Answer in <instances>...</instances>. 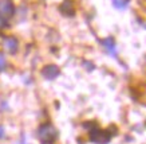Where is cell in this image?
I'll return each instance as SVG.
<instances>
[{
	"label": "cell",
	"mask_w": 146,
	"mask_h": 144,
	"mask_svg": "<svg viewBox=\"0 0 146 144\" xmlns=\"http://www.w3.org/2000/svg\"><path fill=\"white\" fill-rule=\"evenodd\" d=\"M58 137V131L56 128L50 124V123H46V124H42L38 129V139L42 144H52Z\"/></svg>",
	"instance_id": "cell-1"
},
{
	"label": "cell",
	"mask_w": 146,
	"mask_h": 144,
	"mask_svg": "<svg viewBox=\"0 0 146 144\" xmlns=\"http://www.w3.org/2000/svg\"><path fill=\"white\" fill-rule=\"evenodd\" d=\"M111 139V135L107 131H102L98 128H94L90 132V140L95 144H107Z\"/></svg>",
	"instance_id": "cell-2"
},
{
	"label": "cell",
	"mask_w": 146,
	"mask_h": 144,
	"mask_svg": "<svg viewBox=\"0 0 146 144\" xmlns=\"http://www.w3.org/2000/svg\"><path fill=\"white\" fill-rule=\"evenodd\" d=\"M13 4L11 0H0V18L9 19L13 15Z\"/></svg>",
	"instance_id": "cell-3"
},
{
	"label": "cell",
	"mask_w": 146,
	"mask_h": 144,
	"mask_svg": "<svg viewBox=\"0 0 146 144\" xmlns=\"http://www.w3.org/2000/svg\"><path fill=\"white\" fill-rule=\"evenodd\" d=\"M60 73V69L58 68L56 65H46L44 68L42 69V76L44 77L46 80H55Z\"/></svg>",
	"instance_id": "cell-4"
},
{
	"label": "cell",
	"mask_w": 146,
	"mask_h": 144,
	"mask_svg": "<svg viewBox=\"0 0 146 144\" xmlns=\"http://www.w3.org/2000/svg\"><path fill=\"white\" fill-rule=\"evenodd\" d=\"M4 49L5 51H8L9 54H15L18 51V47H19V42L15 36H7L4 39Z\"/></svg>",
	"instance_id": "cell-5"
},
{
	"label": "cell",
	"mask_w": 146,
	"mask_h": 144,
	"mask_svg": "<svg viewBox=\"0 0 146 144\" xmlns=\"http://www.w3.org/2000/svg\"><path fill=\"white\" fill-rule=\"evenodd\" d=\"M59 9H60V12H62L63 15H66V16H72V15L75 14V8H74V4H72L71 0H64L62 4H60Z\"/></svg>",
	"instance_id": "cell-6"
},
{
	"label": "cell",
	"mask_w": 146,
	"mask_h": 144,
	"mask_svg": "<svg viewBox=\"0 0 146 144\" xmlns=\"http://www.w3.org/2000/svg\"><path fill=\"white\" fill-rule=\"evenodd\" d=\"M102 46L106 49V51L111 57H117V47H115V42L113 38H106L102 41Z\"/></svg>",
	"instance_id": "cell-7"
},
{
	"label": "cell",
	"mask_w": 146,
	"mask_h": 144,
	"mask_svg": "<svg viewBox=\"0 0 146 144\" xmlns=\"http://www.w3.org/2000/svg\"><path fill=\"white\" fill-rule=\"evenodd\" d=\"M111 3L117 9H125L129 4V0H111Z\"/></svg>",
	"instance_id": "cell-8"
},
{
	"label": "cell",
	"mask_w": 146,
	"mask_h": 144,
	"mask_svg": "<svg viewBox=\"0 0 146 144\" xmlns=\"http://www.w3.org/2000/svg\"><path fill=\"white\" fill-rule=\"evenodd\" d=\"M5 66H7V61H5V57L1 53H0V72L4 70Z\"/></svg>",
	"instance_id": "cell-9"
},
{
	"label": "cell",
	"mask_w": 146,
	"mask_h": 144,
	"mask_svg": "<svg viewBox=\"0 0 146 144\" xmlns=\"http://www.w3.org/2000/svg\"><path fill=\"white\" fill-rule=\"evenodd\" d=\"M5 136V131H4V127L0 125V139H4Z\"/></svg>",
	"instance_id": "cell-10"
},
{
	"label": "cell",
	"mask_w": 146,
	"mask_h": 144,
	"mask_svg": "<svg viewBox=\"0 0 146 144\" xmlns=\"http://www.w3.org/2000/svg\"><path fill=\"white\" fill-rule=\"evenodd\" d=\"M20 144H26V143H24V139H22V143H20Z\"/></svg>",
	"instance_id": "cell-11"
},
{
	"label": "cell",
	"mask_w": 146,
	"mask_h": 144,
	"mask_svg": "<svg viewBox=\"0 0 146 144\" xmlns=\"http://www.w3.org/2000/svg\"><path fill=\"white\" fill-rule=\"evenodd\" d=\"M0 23H1V22H0Z\"/></svg>",
	"instance_id": "cell-12"
}]
</instances>
